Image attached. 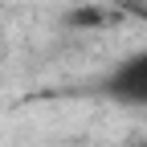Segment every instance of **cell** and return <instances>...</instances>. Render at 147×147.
I'll use <instances>...</instances> for the list:
<instances>
[{
	"instance_id": "6da1fadb",
	"label": "cell",
	"mask_w": 147,
	"mask_h": 147,
	"mask_svg": "<svg viewBox=\"0 0 147 147\" xmlns=\"http://www.w3.org/2000/svg\"><path fill=\"white\" fill-rule=\"evenodd\" d=\"M102 90L123 106H143L147 110V49H135L123 61H115L110 74L102 78Z\"/></svg>"
},
{
	"instance_id": "7a4b0ae2",
	"label": "cell",
	"mask_w": 147,
	"mask_h": 147,
	"mask_svg": "<svg viewBox=\"0 0 147 147\" xmlns=\"http://www.w3.org/2000/svg\"><path fill=\"white\" fill-rule=\"evenodd\" d=\"M135 16L143 21V29H147V4H143V8H135Z\"/></svg>"
}]
</instances>
